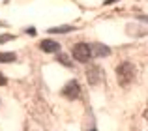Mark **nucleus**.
<instances>
[{
	"label": "nucleus",
	"instance_id": "nucleus-10",
	"mask_svg": "<svg viewBox=\"0 0 148 131\" xmlns=\"http://www.w3.org/2000/svg\"><path fill=\"white\" fill-rule=\"evenodd\" d=\"M15 36H11V34H4L2 38H0V43H6V41H10V40H13Z\"/></svg>",
	"mask_w": 148,
	"mask_h": 131
},
{
	"label": "nucleus",
	"instance_id": "nucleus-2",
	"mask_svg": "<svg viewBox=\"0 0 148 131\" xmlns=\"http://www.w3.org/2000/svg\"><path fill=\"white\" fill-rule=\"evenodd\" d=\"M133 75H135V68H133V64H130V62H124L116 68V77H118L120 84H124V86L133 81Z\"/></svg>",
	"mask_w": 148,
	"mask_h": 131
},
{
	"label": "nucleus",
	"instance_id": "nucleus-9",
	"mask_svg": "<svg viewBox=\"0 0 148 131\" xmlns=\"http://www.w3.org/2000/svg\"><path fill=\"white\" fill-rule=\"evenodd\" d=\"M58 60H60V62L64 64V66H68V68H69V60H68V56H64V55H60V53H58Z\"/></svg>",
	"mask_w": 148,
	"mask_h": 131
},
{
	"label": "nucleus",
	"instance_id": "nucleus-12",
	"mask_svg": "<svg viewBox=\"0 0 148 131\" xmlns=\"http://www.w3.org/2000/svg\"><path fill=\"white\" fill-rule=\"evenodd\" d=\"M90 131H96V129H90Z\"/></svg>",
	"mask_w": 148,
	"mask_h": 131
},
{
	"label": "nucleus",
	"instance_id": "nucleus-4",
	"mask_svg": "<svg viewBox=\"0 0 148 131\" xmlns=\"http://www.w3.org/2000/svg\"><path fill=\"white\" fill-rule=\"evenodd\" d=\"M86 79L90 81L92 84L99 83V81L103 79V71H101V68H99V66H96V64L88 66V69H86Z\"/></svg>",
	"mask_w": 148,
	"mask_h": 131
},
{
	"label": "nucleus",
	"instance_id": "nucleus-3",
	"mask_svg": "<svg viewBox=\"0 0 148 131\" xmlns=\"http://www.w3.org/2000/svg\"><path fill=\"white\" fill-rule=\"evenodd\" d=\"M62 96L68 99H77L81 96V88H79V83L77 81H69L64 88H62Z\"/></svg>",
	"mask_w": 148,
	"mask_h": 131
},
{
	"label": "nucleus",
	"instance_id": "nucleus-7",
	"mask_svg": "<svg viewBox=\"0 0 148 131\" xmlns=\"http://www.w3.org/2000/svg\"><path fill=\"white\" fill-rule=\"evenodd\" d=\"M73 26H56V28H51L49 34H66V32H71Z\"/></svg>",
	"mask_w": 148,
	"mask_h": 131
},
{
	"label": "nucleus",
	"instance_id": "nucleus-8",
	"mask_svg": "<svg viewBox=\"0 0 148 131\" xmlns=\"http://www.w3.org/2000/svg\"><path fill=\"white\" fill-rule=\"evenodd\" d=\"M15 58V53H0V62H13Z\"/></svg>",
	"mask_w": 148,
	"mask_h": 131
},
{
	"label": "nucleus",
	"instance_id": "nucleus-5",
	"mask_svg": "<svg viewBox=\"0 0 148 131\" xmlns=\"http://www.w3.org/2000/svg\"><path fill=\"white\" fill-rule=\"evenodd\" d=\"M40 49L43 53H51V55H53V53H60V43H58V41H53V40H43L40 43Z\"/></svg>",
	"mask_w": 148,
	"mask_h": 131
},
{
	"label": "nucleus",
	"instance_id": "nucleus-1",
	"mask_svg": "<svg viewBox=\"0 0 148 131\" xmlns=\"http://www.w3.org/2000/svg\"><path fill=\"white\" fill-rule=\"evenodd\" d=\"M92 47L88 43H77V45H73V49H71V56L77 60V62H83V64H86L88 60L92 58Z\"/></svg>",
	"mask_w": 148,
	"mask_h": 131
},
{
	"label": "nucleus",
	"instance_id": "nucleus-6",
	"mask_svg": "<svg viewBox=\"0 0 148 131\" xmlns=\"http://www.w3.org/2000/svg\"><path fill=\"white\" fill-rule=\"evenodd\" d=\"M90 47H92V53H94V55H98V56H109V55H111V49H109L107 45L94 43V45H90Z\"/></svg>",
	"mask_w": 148,
	"mask_h": 131
},
{
	"label": "nucleus",
	"instance_id": "nucleus-11",
	"mask_svg": "<svg viewBox=\"0 0 148 131\" xmlns=\"http://www.w3.org/2000/svg\"><path fill=\"white\" fill-rule=\"evenodd\" d=\"M6 83H8V81H6V77H4L2 73H0V86H4V84H6Z\"/></svg>",
	"mask_w": 148,
	"mask_h": 131
}]
</instances>
